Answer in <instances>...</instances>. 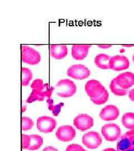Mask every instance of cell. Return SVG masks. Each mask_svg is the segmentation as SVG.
<instances>
[{
  "instance_id": "6da1fadb",
  "label": "cell",
  "mask_w": 134,
  "mask_h": 151,
  "mask_svg": "<svg viewBox=\"0 0 134 151\" xmlns=\"http://www.w3.org/2000/svg\"><path fill=\"white\" fill-rule=\"evenodd\" d=\"M85 88L87 94L95 104L102 105L108 101L109 93L100 81L96 80L87 81Z\"/></svg>"
},
{
  "instance_id": "7a4b0ae2",
  "label": "cell",
  "mask_w": 134,
  "mask_h": 151,
  "mask_svg": "<svg viewBox=\"0 0 134 151\" xmlns=\"http://www.w3.org/2000/svg\"><path fill=\"white\" fill-rule=\"evenodd\" d=\"M32 92L27 99V103H32L35 101H43L45 97L50 99L54 88L50 87L48 83L43 84L42 79H37L31 85Z\"/></svg>"
},
{
  "instance_id": "3957f363",
  "label": "cell",
  "mask_w": 134,
  "mask_h": 151,
  "mask_svg": "<svg viewBox=\"0 0 134 151\" xmlns=\"http://www.w3.org/2000/svg\"><path fill=\"white\" fill-rule=\"evenodd\" d=\"M54 90L59 97L67 98L75 94L77 86L73 81L70 79H63L56 84Z\"/></svg>"
},
{
  "instance_id": "277c9868",
  "label": "cell",
  "mask_w": 134,
  "mask_h": 151,
  "mask_svg": "<svg viewBox=\"0 0 134 151\" xmlns=\"http://www.w3.org/2000/svg\"><path fill=\"white\" fill-rule=\"evenodd\" d=\"M41 60V55L37 50L27 45L21 46V61L29 65L38 64Z\"/></svg>"
},
{
  "instance_id": "5b68a950",
  "label": "cell",
  "mask_w": 134,
  "mask_h": 151,
  "mask_svg": "<svg viewBox=\"0 0 134 151\" xmlns=\"http://www.w3.org/2000/svg\"><path fill=\"white\" fill-rule=\"evenodd\" d=\"M101 133L104 138L107 141L114 142L120 138L121 130L118 125L115 123H109L102 127Z\"/></svg>"
},
{
  "instance_id": "8992f818",
  "label": "cell",
  "mask_w": 134,
  "mask_h": 151,
  "mask_svg": "<svg viewBox=\"0 0 134 151\" xmlns=\"http://www.w3.org/2000/svg\"><path fill=\"white\" fill-rule=\"evenodd\" d=\"M117 151H134V130H130L120 137Z\"/></svg>"
},
{
  "instance_id": "52a82bcc",
  "label": "cell",
  "mask_w": 134,
  "mask_h": 151,
  "mask_svg": "<svg viewBox=\"0 0 134 151\" xmlns=\"http://www.w3.org/2000/svg\"><path fill=\"white\" fill-rule=\"evenodd\" d=\"M91 75V71L85 65H74L67 70V75L75 80H84Z\"/></svg>"
},
{
  "instance_id": "ba28073f",
  "label": "cell",
  "mask_w": 134,
  "mask_h": 151,
  "mask_svg": "<svg viewBox=\"0 0 134 151\" xmlns=\"http://www.w3.org/2000/svg\"><path fill=\"white\" fill-rule=\"evenodd\" d=\"M82 142L84 146L90 149H96L102 144L101 135L96 132H90L83 135Z\"/></svg>"
},
{
  "instance_id": "9c48e42d",
  "label": "cell",
  "mask_w": 134,
  "mask_h": 151,
  "mask_svg": "<svg viewBox=\"0 0 134 151\" xmlns=\"http://www.w3.org/2000/svg\"><path fill=\"white\" fill-rule=\"evenodd\" d=\"M56 125V120L48 116H42L37 119V129L42 133H49L52 132L55 128Z\"/></svg>"
},
{
  "instance_id": "30bf717a",
  "label": "cell",
  "mask_w": 134,
  "mask_h": 151,
  "mask_svg": "<svg viewBox=\"0 0 134 151\" xmlns=\"http://www.w3.org/2000/svg\"><path fill=\"white\" fill-rule=\"evenodd\" d=\"M73 124L77 129L84 132L90 129L93 126L94 120L88 114H81L74 119Z\"/></svg>"
},
{
  "instance_id": "8fae6325",
  "label": "cell",
  "mask_w": 134,
  "mask_h": 151,
  "mask_svg": "<svg viewBox=\"0 0 134 151\" xmlns=\"http://www.w3.org/2000/svg\"><path fill=\"white\" fill-rule=\"evenodd\" d=\"M55 135L58 140L63 142H68L75 138L76 132L75 129L72 126L65 125L58 128L56 131Z\"/></svg>"
},
{
  "instance_id": "7c38bea8",
  "label": "cell",
  "mask_w": 134,
  "mask_h": 151,
  "mask_svg": "<svg viewBox=\"0 0 134 151\" xmlns=\"http://www.w3.org/2000/svg\"><path fill=\"white\" fill-rule=\"evenodd\" d=\"M130 61L124 55H117L111 57L110 61V69L116 71L125 70L129 68Z\"/></svg>"
},
{
  "instance_id": "4fadbf2b",
  "label": "cell",
  "mask_w": 134,
  "mask_h": 151,
  "mask_svg": "<svg viewBox=\"0 0 134 151\" xmlns=\"http://www.w3.org/2000/svg\"><path fill=\"white\" fill-rule=\"evenodd\" d=\"M115 78L118 86L124 90H128L134 85V73L133 72H124Z\"/></svg>"
},
{
  "instance_id": "5bb4252c",
  "label": "cell",
  "mask_w": 134,
  "mask_h": 151,
  "mask_svg": "<svg viewBox=\"0 0 134 151\" xmlns=\"http://www.w3.org/2000/svg\"><path fill=\"white\" fill-rule=\"evenodd\" d=\"M120 115L118 108L109 105L102 109L100 113V117L105 121H113L117 119Z\"/></svg>"
},
{
  "instance_id": "9a60e30c",
  "label": "cell",
  "mask_w": 134,
  "mask_h": 151,
  "mask_svg": "<svg viewBox=\"0 0 134 151\" xmlns=\"http://www.w3.org/2000/svg\"><path fill=\"white\" fill-rule=\"evenodd\" d=\"M92 47L89 44H73L72 47V56L73 59L78 60H83L88 53V50Z\"/></svg>"
},
{
  "instance_id": "2e32d148",
  "label": "cell",
  "mask_w": 134,
  "mask_h": 151,
  "mask_svg": "<svg viewBox=\"0 0 134 151\" xmlns=\"http://www.w3.org/2000/svg\"><path fill=\"white\" fill-rule=\"evenodd\" d=\"M50 55L54 58L61 60L68 54V48L64 44H52L50 46Z\"/></svg>"
},
{
  "instance_id": "e0dca14e",
  "label": "cell",
  "mask_w": 134,
  "mask_h": 151,
  "mask_svg": "<svg viewBox=\"0 0 134 151\" xmlns=\"http://www.w3.org/2000/svg\"><path fill=\"white\" fill-rule=\"evenodd\" d=\"M111 57L106 54H98L95 58V63L97 67L102 70L110 69V61Z\"/></svg>"
},
{
  "instance_id": "ac0fdd59",
  "label": "cell",
  "mask_w": 134,
  "mask_h": 151,
  "mask_svg": "<svg viewBox=\"0 0 134 151\" xmlns=\"http://www.w3.org/2000/svg\"><path fill=\"white\" fill-rule=\"evenodd\" d=\"M30 136L31 138V142L27 150L32 151L38 150L43 145V138L37 134H32Z\"/></svg>"
},
{
  "instance_id": "d6986e66",
  "label": "cell",
  "mask_w": 134,
  "mask_h": 151,
  "mask_svg": "<svg viewBox=\"0 0 134 151\" xmlns=\"http://www.w3.org/2000/svg\"><path fill=\"white\" fill-rule=\"evenodd\" d=\"M122 123L126 128L134 130V113H126L122 117Z\"/></svg>"
},
{
  "instance_id": "ffe728a7",
  "label": "cell",
  "mask_w": 134,
  "mask_h": 151,
  "mask_svg": "<svg viewBox=\"0 0 134 151\" xmlns=\"http://www.w3.org/2000/svg\"><path fill=\"white\" fill-rule=\"evenodd\" d=\"M110 88L111 91L116 96H123L128 93V90H124L118 86L116 83L115 78L111 81L110 84Z\"/></svg>"
},
{
  "instance_id": "44dd1931",
  "label": "cell",
  "mask_w": 134,
  "mask_h": 151,
  "mask_svg": "<svg viewBox=\"0 0 134 151\" xmlns=\"http://www.w3.org/2000/svg\"><path fill=\"white\" fill-rule=\"evenodd\" d=\"M32 78V70L26 67L21 68V85L27 86Z\"/></svg>"
},
{
  "instance_id": "7402d4cb",
  "label": "cell",
  "mask_w": 134,
  "mask_h": 151,
  "mask_svg": "<svg viewBox=\"0 0 134 151\" xmlns=\"http://www.w3.org/2000/svg\"><path fill=\"white\" fill-rule=\"evenodd\" d=\"M34 122L29 117L23 116L21 118V129L24 131L31 129L34 125Z\"/></svg>"
},
{
  "instance_id": "603a6c76",
  "label": "cell",
  "mask_w": 134,
  "mask_h": 151,
  "mask_svg": "<svg viewBox=\"0 0 134 151\" xmlns=\"http://www.w3.org/2000/svg\"><path fill=\"white\" fill-rule=\"evenodd\" d=\"M48 103L49 104V109L53 111V113L54 114L55 116H57V115L59 113L60 111V109L62 108V104H60L59 105H55L54 106L53 100L50 99H49L48 100Z\"/></svg>"
},
{
  "instance_id": "cb8c5ba5",
  "label": "cell",
  "mask_w": 134,
  "mask_h": 151,
  "mask_svg": "<svg viewBox=\"0 0 134 151\" xmlns=\"http://www.w3.org/2000/svg\"><path fill=\"white\" fill-rule=\"evenodd\" d=\"M31 138L30 135L22 134V148L27 150L30 145Z\"/></svg>"
},
{
  "instance_id": "d4e9b609",
  "label": "cell",
  "mask_w": 134,
  "mask_h": 151,
  "mask_svg": "<svg viewBox=\"0 0 134 151\" xmlns=\"http://www.w3.org/2000/svg\"><path fill=\"white\" fill-rule=\"evenodd\" d=\"M65 151H87L83 147L77 144H72L68 146Z\"/></svg>"
},
{
  "instance_id": "484cf974",
  "label": "cell",
  "mask_w": 134,
  "mask_h": 151,
  "mask_svg": "<svg viewBox=\"0 0 134 151\" xmlns=\"http://www.w3.org/2000/svg\"><path fill=\"white\" fill-rule=\"evenodd\" d=\"M42 151H59L57 148H54L52 146H48L44 148Z\"/></svg>"
},
{
  "instance_id": "4316f807",
  "label": "cell",
  "mask_w": 134,
  "mask_h": 151,
  "mask_svg": "<svg viewBox=\"0 0 134 151\" xmlns=\"http://www.w3.org/2000/svg\"><path fill=\"white\" fill-rule=\"evenodd\" d=\"M129 97L131 101H134V88L129 91Z\"/></svg>"
},
{
  "instance_id": "83f0119b",
  "label": "cell",
  "mask_w": 134,
  "mask_h": 151,
  "mask_svg": "<svg viewBox=\"0 0 134 151\" xmlns=\"http://www.w3.org/2000/svg\"><path fill=\"white\" fill-rule=\"evenodd\" d=\"M97 46L101 49H108L112 47V45L110 44H100L97 45Z\"/></svg>"
},
{
  "instance_id": "f1b7e54d",
  "label": "cell",
  "mask_w": 134,
  "mask_h": 151,
  "mask_svg": "<svg viewBox=\"0 0 134 151\" xmlns=\"http://www.w3.org/2000/svg\"><path fill=\"white\" fill-rule=\"evenodd\" d=\"M122 45L124 47H128V48H131L134 46L133 44H123Z\"/></svg>"
},
{
  "instance_id": "f546056e",
  "label": "cell",
  "mask_w": 134,
  "mask_h": 151,
  "mask_svg": "<svg viewBox=\"0 0 134 151\" xmlns=\"http://www.w3.org/2000/svg\"><path fill=\"white\" fill-rule=\"evenodd\" d=\"M102 151H116L115 149L113 148H106Z\"/></svg>"
},
{
  "instance_id": "4dcf8cb0",
  "label": "cell",
  "mask_w": 134,
  "mask_h": 151,
  "mask_svg": "<svg viewBox=\"0 0 134 151\" xmlns=\"http://www.w3.org/2000/svg\"><path fill=\"white\" fill-rule=\"evenodd\" d=\"M25 109H26V108H25V107H23V108H22V112L25 111Z\"/></svg>"
},
{
  "instance_id": "1f68e13d",
  "label": "cell",
  "mask_w": 134,
  "mask_h": 151,
  "mask_svg": "<svg viewBox=\"0 0 134 151\" xmlns=\"http://www.w3.org/2000/svg\"><path fill=\"white\" fill-rule=\"evenodd\" d=\"M133 62H134V54L133 55Z\"/></svg>"
}]
</instances>
